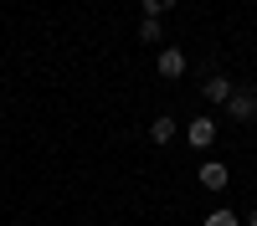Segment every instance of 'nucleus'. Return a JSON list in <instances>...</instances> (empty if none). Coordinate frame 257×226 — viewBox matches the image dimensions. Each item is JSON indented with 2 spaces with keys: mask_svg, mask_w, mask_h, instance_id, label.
Here are the masks:
<instances>
[{
  "mask_svg": "<svg viewBox=\"0 0 257 226\" xmlns=\"http://www.w3.org/2000/svg\"><path fill=\"white\" fill-rule=\"evenodd\" d=\"M201 185H206V190H226V185H231V175H226V164H221V159H211V164H201Z\"/></svg>",
  "mask_w": 257,
  "mask_h": 226,
  "instance_id": "nucleus-4",
  "label": "nucleus"
},
{
  "mask_svg": "<svg viewBox=\"0 0 257 226\" xmlns=\"http://www.w3.org/2000/svg\"><path fill=\"white\" fill-rule=\"evenodd\" d=\"M247 226H257V211H252V216H247Z\"/></svg>",
  "mask_w": 257,
  "mask_h": 226,
  "instance_id": "nucleus-10",
  "label": "nucleus"
},
{
  "mask_svg": "<svg viewBox=\"0 0 257 226\" xmlns=\"http://www.w3.org/2000/svg\"><path fill=\"white\" fill-rule=\"evenodd\" d=\"M155 67H160V77H180V72H185V52H180V47H165Z\"/></svg>",
  "mask_w": 257,
  "mask_h": 226,
  "instance_id": "nucleus-5",
  "label": "nucleus"
},
{
  "mask_svg": "<svg viewBox=\"0 0 257 226\" xmlns=\"http://www.w3.org/2000/svg\"><path fill=\"white\" fill-rule=\"evenodd\" d=\"M231 88H237V82H231V77H206V88H201V98H211V103H221V108H226V103H231Z\"/></svg>",
  "mask_w": 257,
  "mask_h": 226,
  "instance_id": "nucleus-2",
  "label": "nucleus"
},
{
  "mask_svg": "<svg viewBox=\"0 0 257 226\" xmlns=\"http://www.w3.org/2000/svg\"><path fill=\"white\" fill-rule=\"evenodd\" d=\"M149 139H155V144H170V139H175V118H155V123H149Z\"/></svg>",
  "mask_w": 257,
  "mask_h": 226,
  "instance_id": "nucleus-6",
  "label": "nucleus"
},
{
  "mask_svg": "<svg viewBox=\"0 0 257 226\" xmlns=\"http://www.w3.org/2000/svg\"><path fill=\"white\" fill-rule=\"evenodd\" d=\"M211 139H216V123H211V118H196L185 129V144H196V149H211Z\"/></svg>",
  "mask_w": 257,
  "mask_h": 226,
  "instance_id": "nucleus-3",
  "label": "nucleus"
},
{
  "mask_svg": "<svg viewBox=\"0 0 257 226\" xmlns=\"http://www.w3.org/2000/svg\"><path fill=\"white\" fill-rule=\"evenodd\" d=\"M139 41H160V21H155V16L139 21Z\"/></svg>",
  "mask_w": 257,
  "mask_h": 226,
  "instance_id": "nucleus-8",
  "label": "nucleus"
},
{
  "mask_svg": "<svg viewBox=\"0 0 257 226\" xmlns=\"http://www.w3.org/2000/svg\"><path fill=\"white\" fill-rule=\"evenodd\" d=\"M226 113L237 118V123L257 118V88H231V103H226Z\"/></svg>",
  "mask_w": 257,
  "mask_h": 226,
  "instance_id": "nucleus-1",
  "label": "nucleus"
},
{
  "mask_svg": "<svg viewBox=\"0 0 257 226\" xmlns=\"http://www.w3.org/2000/svg\"><path fill=\"white\" fill-rule=\"evenodd\" d=\"M206 226H242V216H237V211H226V205H216V211L206 216Z\"/></svg>",
  "mask_w": 257,
  "mask_h": 226,
  "instance_id": "nucleus-7",
  "label": "nucleus"
},
{
  "mask_svg": "<svg viewBox=\"0 0 257 226\" xmlns=\"http://www.w3.org/2000/svg\"><path fill=\"white\" fill-rule=\"evenodd\" d=\"M170 6H175V0H144V16H155V21H160V11H170Z\"/></svg>",
  "mask_w": 257,
  "mask_h": 226,
  "instance_id": "nucleus-9",
  "label": "nucleus"
}]
</instances>
